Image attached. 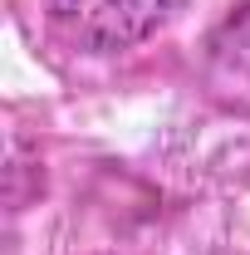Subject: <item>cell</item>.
Here are the masks:
<instances>
[{"instance_id": "cell-1", "label": "cell", "mask_w": 250, "mask_h": 255, "mask_svg": "<svg viewBox=\"0 0 250 255\" xmlns=\"http://www.w3.org/2000/svg\"><path fill=\"white\" fill-rule=\"evenodd\" d=\"M182 0H49V25L84 54H118L157 34Z\"/></svg>"}, {"instance_id": "cell-2", "label": "cell", "mask_w": 250, "mask_h": 255, "mask_svg": "<svg viewBox=\"0 0 250 255\" xmlns=\"http://www.w3.org/2000/svg\"><path fill=\"white\" fill-rule=\"evenodd\" d=\"M201 89L226 113H250V5L221 20L201 54Z\"/></svg>"}]
</instances>
